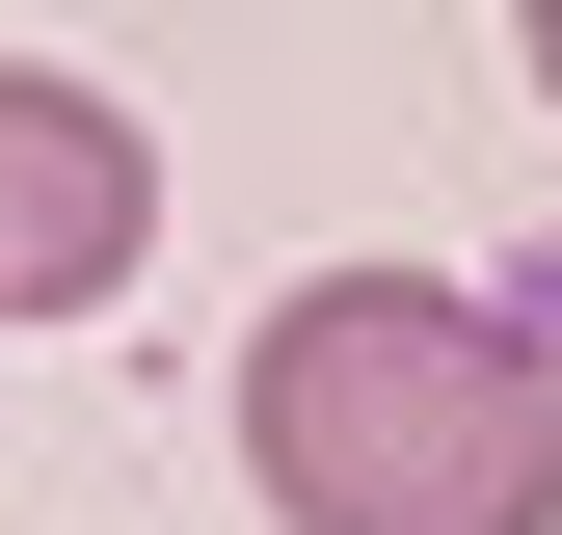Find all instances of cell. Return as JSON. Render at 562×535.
<instances>
[{"instance_id": "3", "label": "cell", "mask_w": 562, "mask_h": 535, "mask_svg": "<svg viewBox=\"0 0 562 535\" xmlns=\"http://www.w3.org/2000/svg\"><path fill=\"white\" fill-rule=\"evenodd\" d=\"M509 54H536V107H562V0H509Z\"/></svg>"}, {"instance_id": "1", "label": "cell", "mask_w": 562, "mask_h": 535, "mask_svg": "<svg viewBox=\"0 0 562 535\" xmlns=\"http://www.w3.org/2000/svg\"><path fill=\"white\" fill-rule=\"evenodd\" d=\"M241 482L268 535H562V349L456 268H295L241 321Z\"/></svg>"}, {"instance_id": "2", "label": "cell", "mask_w": 562, "mask_h": 535, "mask_svg": "<svg viewBox=\"0 0 562 535\" xmlns=\"http://www.w3.org/2000/svg\"><path fill=\"white\" fill-rule=\"evenodd\" d=\"M134 241H161V134L54 54H0V321H108Z\"/></svg>"}, {"instance_id": "4", "label": "cell", "mask_w": 562, "mask_h": 535, "mask_svg": "<svg viewBox=\"0 0 562 535\" xmlns=\"http://www.w3.org/2000/svg\"><path fill=\"white\" fill-rule=\"evenodd\" d=\"M536 349H562V268H536Z\"/></svg>"}]
</instances>
